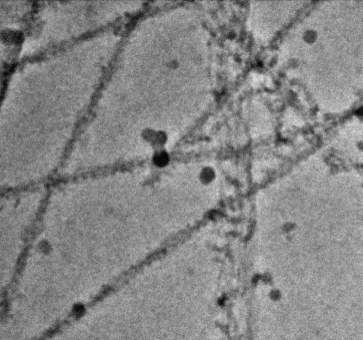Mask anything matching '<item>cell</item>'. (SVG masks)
Segmentation results:
<instances>
[{
  "label": "cell",
  "instance_id": "1",
  "mask_svg": "<svg viewBox=\"0 0 363 340\" xmlns=\"http://www.w3.org/2000/svg\"><path fill=\"white\" fill-rule=\"evenodd\" d=\"M304 39L307 42H313V41L316 39V33L314 32L312 30H308L304 34Z\"/></svg>",
  "mask_w": 363,
  "mask_h": 340
}]
</instances>
